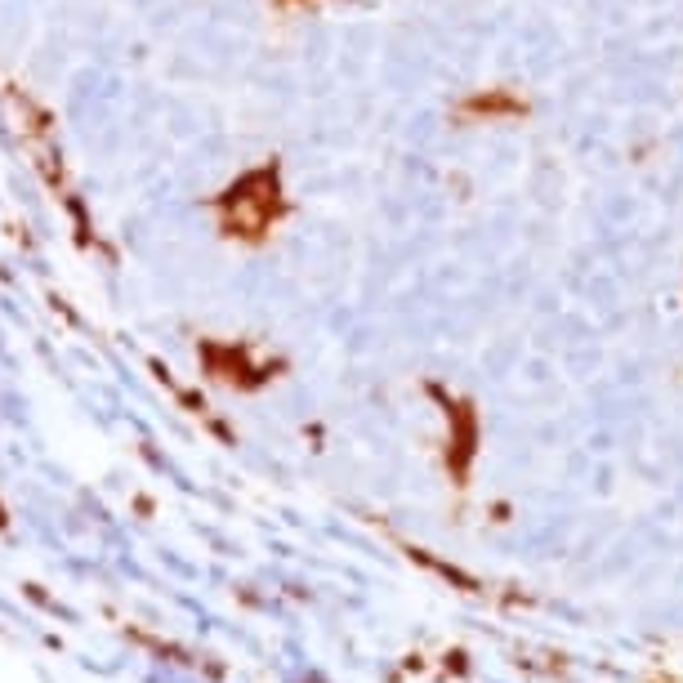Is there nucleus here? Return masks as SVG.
<instances>
[{
  "label": "nucleus",
  "mask_w": 683,
  "mask_h": 683,
  "mask_svg": "<svg viewBox=\"0 0 683 683\" xmlns=\"http://www.w3.org/2000/svg\"><path fill=\"white\" fill-rule=\"evenodd\" d=\"M447 117L460 130H474V125H505V121H527L532 117V99L514 85H478V90L460 94L447 108Z\"/></svg>",
  "instance_id": "obj_2"
},
{
  "label": "nucleus",
  "mask_w": 683,
  "mask_h": 683,
  "mask_svg": "<svg viewBox=\"0 0 683 683\" xmlns=\"http://www.w3.org/2000/svg\"><path fill=\"white\" fill-rule=\"evenodd\" d=\"M282 14H300V9H313V5H322V0H273Z\"/></svg>",
  "instance_id": "obj_4"
},
{
  "label": "nucleus",
  "mask_w": 683,
  "mask_h": 683,
  "mask_svg": "<svg viewBox=\"0 0 683 683\" xmlns=\"http://www.w3.org/2000/svg\"><path fill=\"white\" fill-rule=\"evenodd\" d=\"M9 99H14L18 117L27 121V134H36V139H45V134L54 130V117H50V112L41 108V103L32 99V94H23V90H18V85H14V90H9Z\"/></svg>",
  "instance_id": "obj_3"
},
{
  "label": "nucleus",
  "mask_w": 683,
  "mask_h": 683,
  "mask_svg": "<svg viewBox=\"0 0 683 683\" xmlns=\"http://www.w3.org/2000/svg\"><path fill=\"white\" fill-rule=\"evenodd\" d=\"M210 210H215L219 237L242 246H264L273 237V228L286 219L291 201H286V184H282V166L277 161H264V166L237 175L224 192L210 197Z\"/></svg>",
  "instance_id": "obj_1"
}]
</instances>
